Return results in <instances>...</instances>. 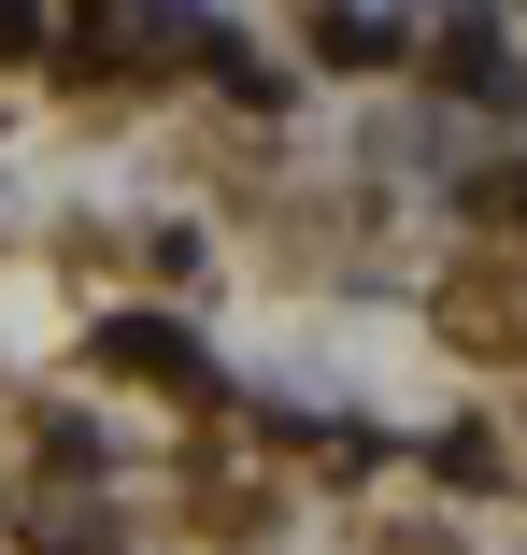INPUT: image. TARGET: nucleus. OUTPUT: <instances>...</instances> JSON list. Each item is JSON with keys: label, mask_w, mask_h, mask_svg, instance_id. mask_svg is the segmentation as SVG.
I'll return each mask as SVG.
<instances>
[{"label": "nucleus", "mask_w": 527, "mask_h": 555, "mask_svg": "<svg viewBox=\"0 0 527 555\" xmlns=\"http://www.w3.org/2000/svg\"><path fill=\"white\" fill-rule=\"evenodd\" d=\"M229 29L200 0H86L72 15V72H157V57H215Z\"/></svg>", "instance_id": "obj_1"}, {"label": "nucleus", "mask_w": 527, "mask_h": 555, "mask_svg": "<svg viewBox=\"0 0 527 555\" xmlns=\"http://www.w3.org/2000/svg\"><path fill=\"white\" fill-rule=\"evenodd\" d=\"M100 371H129V385H171V399H215V357H200L171 313H100Z\"/></svg>", "instance_id": "obj_2"}, {"label": "nucleus", "mask_w": 527, "mask_h": 555, "mask_svg": "<svg viewBox=\"0 0 527 555\" xmlns=\"http://www.w3.org/2000/svg\"><path fill=\"white\" fill-rule=\"evenodd\" d=\"M313 57H329V72H385V57H399V29H385V15H357V0H343V15L313 0Z\"/></svg>", "instance_id": "obj_3"}, {"label": "nucleus", "mask_w": 527, "mask_h": 555, "mask_svg": "<svg viewBox=\"0 0 527 555\" xmlns=\"http://www.w3.org/2000/svg\"><path fill=\"white\" fill-rule=\"evenodd\" d=\"M442 86H471V100H499V86H513V57H499V29H485V15H457V29H442Z\"/></svg>", "instance_id": "obj_4"}, {"label": "nucleus", "mask_w": 527, "mask_h": 555, "mask_svg": "<svg viewBox=\"0 0 527 555\" xmlns=\"http://www.w3.org/2000/svg\"><path fill=\"white\" fill-rule=\"evenodd\" d=\"M0 57H43V0H0Z\"/></svg>", "instance_id": "obj_5"}, {"label": "nucleus", "mask_w": 527, "mask_h": 555, "mask_svg": "<svg viewBox=\"0 0 527 555\" xmlns=\"http://www.w3.org/2000/svg\"><path fill=\"white\" fill-rule=\"evenodd\" d=\"M471 214H527V157H513V171H485V185H471Z\"/></svg>", "instance_id": "obj_6"}]
</instances>
